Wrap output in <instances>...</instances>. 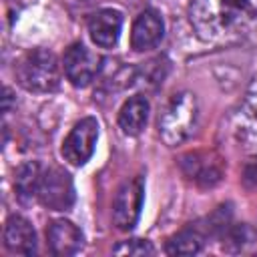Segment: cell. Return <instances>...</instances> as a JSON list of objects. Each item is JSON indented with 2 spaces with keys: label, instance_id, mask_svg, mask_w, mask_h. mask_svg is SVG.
I'll use <instances>...</instances> for the list:
<instances>
[{
  "label": "cell",
  "instance_id": "obj_1",
  "mask_svg": "<svg viewBox=\"0 0 257 257\" xmlns=\"http://www.w3.org/2000/svg\"><path fill=\"white\" fill-rule=\"evenodd\" d=\"M189 18L205 42H239L257 30V0H191Z\"/></svg>",
  "mask_w": 257,
  "mask_h": 257
},
{
  "label": "cell",
  "instance_id": "obj_2",
  "mask_svg": "<svg viewBox=\"0 0 257 257\" xmlns=\"http://www.w3.org/2000/svg\"><path fill=\"white\" fill-rule=\"evenodd\" d=\"M199 122V104L195 94L177 92L171 96L159 116V135L165 145L177 147L193 137Z\"/></svg>",
  "mask_w": 257,
  "mask_h": 257
},
{
  "label": "cell",
  "instance_id": "obj_3",
  "mask_svg": "<svg viewBox=\"0 0 257 257\" xmlns=\"http://www.w3.org/2000/svg\"><path fill=\"white\" fill-rule=\"evenodd\" d=\"M16 80L30 92H52L60 82V68L54 52L34 48L16 64Z\"/></svg>",
  "mask_w": 257,
  "mask_h": 257
},
{
  "label": "cell",
  "instance_id": "obj_4",
  "mask_svg": "<svg viewBox=\"0 0 257 257\" xmlns=\"http://www.w3.org/2000/svg\"><path fill=\"white\" fill-rule=\"evenodd\" d=\"M235 143L249 155H257V80L247 88L231 118Z\"/></svg>",
  "mask_w": 257,
  "mask_h": 257
},
{
  "label": "cell",
  "instance_id": "obj_5",
  "mask_svg": "<svg viewBox=\"0 0 257 257\" xmlns=\"http://www.w3.org/2000/svg\"><path fill=\"white\" fill-rule=\"evenodd\" d=\"M38 199L52 211H66L74 203V185L70 175L60 167H50L40 177Z\"/></svg>",
  "mask_w": 257,
  "mask_h": 257
},
{
  "label": "cell",
  "instance_id": "obj_6",
  "mask_svg": "<svg viewBox=\"0 0 257 257\" xmlns=\"http://www.w3.org/2000/svg\"><path fill=\"white\" fill-rule=\"evenodd\" d=\"M96 141H98V120L92 116L78 120L62 143L64 161H68L74 167L84 165L92 157Z\"/></svg>",
  "mask_w": 257,
  "mask_h": 257
},
{
  "label": "cell",
  "instance_id": "obj_7",
  "mask_svg": "<svg viewBox=\"0 0 257 257\" xmlns=\"http://www.w3.org/2000/svg\"><path fill=\"white\" fill-rule=\"evenodd\" d=\"M143 181L131 179L122 183L112 199V223L120 231H131L143 207Z\"/></svg>",
  "mask_w": 257,
  "mask_h": 257
},
{
  "label": "cell",
  "instance_id": "obj_8",
  "mask_svg": "<svg viewBox=\"0 0 257 257\" xmlns=\"http://www.w3.org/2000/svg\"><path fill=\"white\" fill-rule=\"evenodd\" d=\"M100 62H102L100 56L80 42L70 44L64 52V58H62L64 74L74 86L90 84L100 70Z\"/></svg>",
  "mask_w": 257,
  "mask_h": 257
},
{
  "label": "cell",
  "instance_id": "obj_9",
  "mask_svg": "<svg viewBox=\"0 0 257 257\" xmlns=\"http://www.w3.org/2000/svg\"><path fill=\"white\" fill-rule=\"evenodd\" d=\"M179 165H181L183 175L189 181H193L195 185H201V187H213L223 177L221 159L213 153H205V151L187 153V155L181 157Z\"/></svg>",
  "mask_w": 257,
  "mask_h": 257
},
{
  "label": "cell",
  "instance_id": "obj_10",
  "mask_svg": "<svg viewBox=\"0 0 257 257\" xmlns=\"http://www.w3.org/2000/svg\"><path fill=\"white\" fill-rule=\"evenodd\" d=\"M165 34V24L163 18L157 10H143L135 24H133V32H131V46L137 52H145L155 48Z\"/></svg>",
  "mask_w": 257,
  "mask_h": 257
},
{
  "label": "cell",
  "instance_id": "obj_11",
  "mask_svg": "<svg viewBox=\"0 0 257 257\" xmlns=\"http://www.w3.org/2000/svg\"><path fill=\"white\" fill-rule=\"evenodd\" d=\"M48 237V247L54 255L58 257H66V255H74L80 251L82 247V233L80 229L66 221V219H56L48 225L46 231Z\"/></svg>",
  "mask_w": 257,
  "mask_h": 257
},
{
  "label": "cell",
  "instance_id": "obj_12",
  "mask_svg": "<svg viewBox=\"0 0 257 257\" xmlns=\"http://www.w3.org/2000/svg\"><path fill=\"white\" fill-rule=\"evenodd\" d=\"M4 245L10 253L18 255H32L36 253V233L20 215H10L4 225Z\"/></svg>",
  "mask_w": 257,
  "mask_h": 257
},
{
  "label": "cell",
  "instance_id": "obj_13",
  "mask_svg": "<svg viewBox=\"0 0 257 257\" xmlns=\"http://www.w3.org/2000/svg\"><path fill=\"white\" fill-rule=\"evenodd\" d=\"M122 16L116 10H100L88 20V34L100 48H112L120 36Z\"/></svg>",
  "mask_w": 257,
  "mask_h": 257
},
{
  "label": "cell",
  "instance_id": "obj_14",
  "mask_svg": "<svg viewBox=\"0 0 257 257\" xmlns=\"http://www.w3.org/2000/svg\"><path fill=\"white\" fill-rule=\"evenodd\" d=\"M149 118V100L141 94L131 96L118 110V126L124 135L128 137H137Z\"/></svg>",
  "mask_w": 257,
  "mask_h": 257
},
{
  "label": "cell",
  "instance_id": "obj_15",
  "mask_svg": "<svg viewBox=\"0 0 257 257\" xmlns=\"http://www.w3.org/2000/svg\"><path fill=\"white\" fill-rule=\"evenodd\" d=\"M40 167L34 161H28L24 165H20L16 169V179H14V189H16V197L22 203H28L34 195H38V187H40Z\"/></svg>",
  "mask_w": 257,
  "mask_h": 257
},
{
  "label": "cell",
  "instance_id": "obj_16",
  "mask_svg": "<svg viewBox=\"0 0 257 257\" xmlns=\"http://www.w3.org/2000/svg\"><path fill=\"white\" fill-rule=\"evenodd\" d=\"M203 241L205 239H203L201 231L195 227H189V229H183L177 235H173L167 241L165 251L169 255H195L203 249Z\"/></svg>",
  "mask_w": 257,
  "mask_h": 257
},
{
  "label": "cell",
  "instance_id": "obj_17",
  "mask_svg": "<svg viewBox=\"0 0 257 257\" xmlns=\"http://www.w3.org/2000/svg\"><path fill=\"white\" fill-rule=\"evenodd\" d=\"M114 255H153L155 247L145 239H128L112 249Z\"/></svg>",
  "mask_w": 257,
  "mask_h": 257
},
{
  "label": "cell",
  "instance_id": "obj_18",
  "mask_svg": "<svg viewBox=\"0 0 257 257\" xmlns=\"http://www.w3.org/2000/svg\"><path fill=\"white\" fill-rule=\"evenodd\" d=\"M245 183L253 189H257V159L245 167Z\"/></svg>",
  "mask_w": 257,
  "mask_h": 257
}]
</instances>
